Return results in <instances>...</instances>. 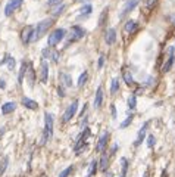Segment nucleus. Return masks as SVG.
<instances>
[{
  "label": "nucleus",
  "mask_w": 175,
  "mask_h": 177,
  "mask_svg": "<svg viewBox=\"0 0 175 177\" xmlns=\"http://www.w3.org/2000/svg\"><path fill=\"white\" fill-rule=\"evenodd\" d=\"M53 24V18H47V19H43L40 24H37V27L34 28L33 31V37H31V41H37L40 38L43 37L44 34L49 31V28L52 27Z\"/></svg>",
  "instance_id": "1"
},
{
  "label": "nucleus",
  "mask_w": 175,
  "mask_h": 177,
  "mask_svg": "<svg viewBox=\"0 0 175 177\" xmlns=\"http://www.w3.org/2000/svg\"><path fill=\"white\" fill-rule=\"evenodd\" d=\"M52 137H53V115L46 112L44 114V131L41 145H46L49 140H52Z\"/></svg>",
  "instance_id": "2"
},
{
  "label": "nucleus",
  "mask_w": 175,
  "mask_h": 177,
  "mask_svg": "<svg viewBox=\"0 0 175 177\" xmlns=\"http://www.w3.org/2000/svg\"><path fill=\"white\" fill-rule=\"evenodd\" d=\"M63 38H65V30L63 28H56L54 31L49 34V37H47V44H49V47H53L56 46L58 43H60Z\"/></svg>",
  "instance_id": "3"
},
{
  "label": "nucleus",
  "mask_w": 175,
  "mask_h": 177,
  "mask_svg": "<svg viewBox=\"0 0 175 177\" xmlns=\"http://www.w3.org/2000/svg\"><path fill=\"white\" fill-rule=\"evenodd\" d=\"M22 3H24V0H9L8 5L5 6V15L6 16H10L15 10L19 9L21 6H22Z\"/></svg>",
  "instance_id": "4"
},
{
  "label": "nucleus",
  "mask_w": 175,
  "mask_h": 177,
  "mask_svg": "<svg viewBox=\"0 0 175 177\" xmlns=\"http://www.w3.org/2000/svg\"><path fill=\"white\" fill-rule=\"evenodd\" d=\"M77 109H78V101H74L72 103L66 108L65 114H63V123H68L71 118H74V115L77 114Z\"/></svg>",
  "instance_id": "5"
},
{
  "label": "nucleus",
  "mask_w": 175,
  "mask_h": 177,
  "mask_svg": "<svg viewBox=\"0 0 175 177\" xmlns=\"http://www.w3.org/2000/svg\"><path fill=\"white\" fill-rule=\"evenodd\" d=\"M39 78L41 83H46L47 81V78H49V65H47V62L46 61H41V64H40V69H39Z\"/></svg>",
  "instance_id": "6"
},
{
  "label": "nucleus",
  "mask_w": 175,
  "mask_h": 177,
  "mask_svg": "<svg viewBox=\"0 0 175 177\" xmlns=\"http://www.w3.org/2000/svg\"><path fill=\"white\" fill-rule=\"evenodd\" d=\"M84 34H85V31H84L80 25H74L72 28H71V41L81 40V38L84 37Z\"/></svg>",
  "instance_id": "7"
},
{
  "label": "nucleus",
  "mask_w": 175,
  "mask_h": 177,
  "mask_svg": "<svg viewBox=\"0 0 175 177\" xmlns=\"http://www.w3.org/2000/svg\"><path fill=\"white\" fill-rule=\"evenodd\" d=\"M175 47H169V58H168V61L165 62V65L162 67V72H169L171 68H172V65H174L175 62Z\"/></svg>",
  "instance_id": "8"
},
{
  "label": "nucleus",
  "mask_w": 175,
  "mask_h": 177,
  "mask_svg": "<svg viewBox=\"0 0 175 177\" xmlns=\"http://www.w3.org/2000/svg\"><path fill=\"white\" fill-rule=\"evenodd\" d=\"M137 5H138V0H128V2L125 3V6H124L122 12L118 15V16H119V18H124V16H126V15L130 14V12H131V10L134 9Z\"/></svg>",
  "instance_id": "9"
},
{
  "label": "nucleus",
  "mask_w": 175,
  "mask_h": 177,
  "mask_svg": "<svg viewBox=\"0 0 175 177\" xmlns=\"http://www.w3.org/2000/svg\"><path fill=\"white\" fill-rule=\"evenodd\" d=\"M149 121H146L144 124H143V127L140 129V131H138V136H137V139H136V142H134V146H140L141 143H143V140H144V136H146V133H147V129H149Z\"/></svg>",
  "instance_id": "10"
},
{
  "label": "nucleus",
  "mask_w": 175,
  "mask_h": 177,
  "mask_svg": "<svg viewBox=\"0 0 175 177\" xmlns=\"http://www.w3.org/2000/svg\"><path fill=\"white\" fill-rule=\"evenodd\" d=\"M33 31H34V27H33V25H28V27H25V28L22 30V33H21V38H22V41H24L25 44L31 41Z\"/></svg>",
  "instance_id": "11"
},
{
  "label": "nucleus",
  "mask_w": 175,
  "mask_h": 177,
  "mask_svg": "<svg viewBox=\"0 0 175 177\" xmlns=\"http://www.w3.org/2000/svg\"><path fill=\"white\" fill-rule=\"evenodd\" d=\"M107 140H109V133L105 131V133L100 136L97 145H96V151H97V152H103V151H105V148H106V145H107Z\"/></svg>",
  "instance_id": "12"
},
{
  "label": "nucleus",
  "mask_w": 175,
  "mask_h": 177,
  "mask_svg": "<svg viewBox=\"0 0 175 177\" xmlns=\"http://www.w3.org/2000/svg\"><path fill=\"white\" fill-rule=\"evenodd\" d=\"M59 80H60V86L63 89L72 86V77L69 75V74H66V72H60L59 74Z\"/></svg>",
  "instance_id": "13"
},
{
  "label": "nucleus",
  "mask_w": 175,
  "mask_h": 177,
  "mask_svg": "<svg viewBox=\"0 0 175 177\" xmlns=\"http://www.w3.org/2000/svg\"><path fill=\"white\" fill-rule=\"evenodd\" d=\"M105 40H106L107 44H113L116 41V30L115 28H109L106 31V36H105Z\"/></svg>",
  "instance_id": "14"
},
{
  "label": "nucleus",
  "mask_w": 175,
  "mask_h": 177,
  "mask_svg": "<svg viewBox=\"0 0 175 177\" xmlns=\"http://www.w3.org/2000/svg\"><path fill=\"white\" fill-rule=\"evenodd\" d=\"M22 105L25 106V108H28V109L31 111H35L37 108H39V103L35 101H33V99H29V97H22Z\"/></svg>",
  "instance_id": "15"
},
{
  "label": "nucleus",
  "mask_w": 175,
  "mask_h": 177,
  "mask_svg": "<svg viewBox=\"0 0 175 177\" xmlns=\"http://www.w3.org/2000/svg\"><path fill=\"white\" fill-rule=\"evenodd\" d=\"M15 109H16V103H15V102H6V103L2 105V114L3 115L10 114V112H13Z\"/></svg>",
  "instance_id": "16"
},
{
  "label": "nucleus",
  "mask_w": 175,
  "mask_h": 177,
  "mask_svg": "<svg viewBox=\"0 0 175 177\" xmlns=\"http://www.w3.org/2000/svg\"><path fill=\"white\" fill-rule=\"evenodd\" d=\"M102 101H103V89L99 87L97 91H96V96H94V108H100Z\"/></svg>",
  "instance_id": "17"
},
{
  "label": "nucleus",
  "mask_w": 175,
  "mask_h": 177,
  "mask_svg": "<svg viewBox=\"0 0 175 177\" xmlns=\"http://www.w3.org/2000/svg\"><path fill=\"white\" fill-rule=\"evenodd\" d=\"M91 10H93L91 5H84L81 9L78 10V12H80V16H78V18L81 19V18H85V16H88V15L91 14Z\"/></svg>",
  "instance_id": "18"
},
{
  "label": "nucleus",
  "mask_w": 175,
  "mask_h": 177,
  "mask_svg": "<svg viewBox=\"0 0 175 177\" xmlns=\"http://www.w3.org/2000/svg\"><path fill=\"white\" fill-rule=\"evenodd\" d=\"M27 77H28V84H29V87H33L34 86V77H35V72H34V69H33V67L28 64V69H27Z\"/></svg>",
  "instance_id": "19"
},
{
  "label": "nucleus",
  "mask_w": 175,
  "mask_h": 177,
  "mask_svg": "<svg viewBox=\"0 0 175 177\" xmlns=\"http://www.w3.org/2000/svg\"><path fill=\"white\" fill-rule=\"evenodd\" d=\"M122 78H124L125 84H128V86L134 84V78H132V75H131V71H128V69H124V72H122Z\"/></svg>",
  "instance_id": "20"
},
{
  "label": "nucleus",
  "mask_w": 175,
  "mask_h": 177,
  "mask_svg": "<svg viewBox=\"0 0 175 177\" xmlns=\"http://www.w3.org/2000/svg\"><path fill=\"white\" fill-rule=\"evenodd\" d=\"M97 165L99 163L96 161V159H93L91 163H90V165H88V173H87V177H91L94 173L97 171Z\"/></svg>",
  "instance_id": "21"
},
{
  "label": "nucleus",
  "mask_w": 175,
  "mask_h": 177,
  "mask_svg": "<svg viewBox=\"0 0 175 177\" xmlns=\"http://www.w3.org/2000/svg\"><path fill=\"white\" fill-rule=\"evenodd\" d=\"M137 30V22L136 21H126L125 24V31L126 33H134Z\"/></svg>",
  "instance_id": "22"
},
{
  "label": "nucleus",
  "mask_w": 175,
  "mask_h": 177,
  "mask_svg": "<svg viewBox=\"0 0 175 177\" xmlns=\"http://www.w3.org/2000/svg\"><path fill=\"white\" fill-rule=\"evenodd\" d=\"M107 161H109V157H107V152H103V155H102V159H100V170L102 171H105L107 168Z\"/></svg>",
  "instance_id": "23"
},
{
  "label": "nucleus",
  "mask_w": 175,
  "mask_h": 177,
  "mask_svg": "<svg viewBox=\"0 0 175 177\" xmlns=\"http://www.w3.org/2000/svg\"><path fill=\"white\" fill-rule=\"evenodd\" d=\"M27 69H28V62H22L21 64V69H19V83H22V80H24V75H25V72H27Z\"/></svg>",
  "instance_id": "24"
},
{
  "label": "nucleus",
  "mask_w": 175,
  "mask_h": 177,
  "mask_svg": "<svg viewBox=\"0 0 175 177\" xmlns=\"http://www.w3.org/2000/svg\"><path fill=\"white\" fill-rule=\"evenodd\" d=\"M87 77H88V74H87V71H84L81 75H80V78H78V83H77V86L78 87H83L84 84H85V81H87Z\"/></svg>",
  "instance_id": "25"
},
{
  "label": "nucleus",
  "mask_w": 175,
  "mask_h": 177,
  "mask_svg": "<svg viewBox=\"0 0 175 177\" xmlns=\"http://www.w3.org/2000/svg\"><path fill=\"white\" fill-rule=\"evenodd\" d=\"M136 105H137L136 95H131V96H130V99H128V108H130V111L136 109Z\"/></svg>",
  "instance_id": "26"
},
{
  "label": "nucleus",
  "mask_w": 175,
  "mask_h": 177,
  "mask_svg": "<svg viewBox=\"0 0 175 177\" xmlns=\"http://www.w3.org/2000/svg\"><path fill=\"white\" fill-rule=\"evenodd\" d=\"M118 89H119V81H118V78H113L112 84H111V93L115 95V93L118 91Z\"/></svg>",
  "instance_id": "27"
},
{
  "label": "nucleus",
  "mask_w": 175,
  "mask_h": 177,
  "mask_svg": "<svg viewBox=\"0 0 175 177\" xmlns=\"http://www.w3.org/2000/svg\"><path fill=\"white\" fill-rule=\"evenodd\" d=\"M65 8H66L65 5H58V6H56V8L53 9L52 15H53V16H59V15H60V14L63 12V10H65Z\"/></svg>",
  "instance_id": "28"
},
{
  "label": "nucleus",
  "mask_w": 175,
  "mask_h": 177,
  "mask_svg": "<svg viewBox=\"0 0 175 177\" xmlns=\"http://www.w3.org/2000/svg\"><path fill=\"white\" fill-rule=\"evenodd\" d=\"M8 164H9V158H8V157H5V158H3V163L0 164V174H3V173L6 171Z\"/></svg>",
  "instance_id": "29"
},
{
  "label": "nucleus",
  "mask_w": 175,
  "mask_h": 177,
  "mask_svg": "<svg viewBox=\"0 0 175 177\" xmlns=\"http://www.w3.org/2000/svg\"><path fill=\"white\" fill-rule=\"evenodd\" d=\"M131 123H132V114L128 115V117L125 118V121H122V123H121V125H119V127H121V129H125V127H128Z\"/></svg>",
  "instance_id": "30"
},
{
  "label": "nucleus",
  "mask_w": 175,
  "mask_h": 177,
  "mask_svg": "<svg viewBox=\"0 0 175 177\" xmlns=\"http://www.w3.org/2000/svg\"><path fill=\"white\" fill-rule=\"evenodd\" d=\"M121 167H122V176H125L126 170H128V161H126V158H121Z\"/></svg>",
  "instance_id": "31"
},
{
  "label": "nucleus",
  "mask_w": 175,
  "mask_h": 177,
  "mask_svg": "<svg viewBox=\"0 0 175 177\" xmlns=\"http://www.w3.org/2000/svg\"><path fill=\"white\" fill-rule=\"evenodd\" d=\"M71 171H72V165H69L68 168H65V170H63V171L60 173L58 177H68L69 174H71Z\"/></svg>",
  "instance_id": "32"
},
{
  "label": "nucleus",
  "mask_w": 175,
  "mask_h": 177,
  "mask_svg": "<svg viewBox=\"0 0 175 177\" xmlns=\"http://www.w3.org/2000/svg\"><path fill=\"white\" fill-rule=\"evenodd\" d=\"M155 143H156L155 136H153V134H150V136L147 137V146H149V148H153V146H155Z\"/></svg>",
  "instance_id": "33"
},
{
  "label": "nucleus",
  "mask_w": 175,
  "mask_h": 177,
  "mask_svg": "<svg viewBox=\"0 0 175 177\" xmlns=\"http://www.w3.org/2000/svg\"><path fill=\"white\" fill-rule=\"evenodd\" d=\"M43 59H50V53H52V49L50 47H46V49H43Z\"/></svg>",
  "instance_id": "34"
},
{
  "label": "nucleus",
  "mask_w": 175,
  "mask_h": 177,
  "mask_svg": "<svg viewBox=\"0 0 175 177\" xmlns=\"http://www.w3.org/2000/svg\"><path fill=\"white\" fill-rule=\"evenodd\" d=\"M6 64H8V67H9V69H10V71H12V69H13V68H15V59H13V58H12V56H9V58H8V62H6Z\"/></svg>",
  "instance_id": "35"
},
{
  "label": "nucleus",
  "mask_w": 175,
  "mask_h": 177,
  "mask_svg": "<svg viewBox=\"0 0 175 177\" xmlns=\"http://www.w3.org/2000/svg\"><path fill=\"white\" fill-rule=\"evenodd\" d=\"M50 59H53V62H59L60 56H59L58 52H53V50H52V53H50Z\"/></svg>",
  "instance_id": "36"
},
{
  "label": "nucleus",
  "mask_w": 175,
  "mask_h": 177,
  "mask_svg": "<svg viewBox=\"0 0 175 177\" xmlns=\"http://www.w3.org/2000/svg\"><path fill=\"white\" fill-rule=\"evenodd\" d=\"M103 64H105V56H103V55H100V58H99V64H97V68H99V69H102Z\"/></svg>",
  "instance_id": "37"
},
{
  "label": "nucleus",
  "mask_w": 175,
  "mask_h": 177,
  "mask_svg": "<svg viewBox=\"0 0 175 177\" xmlns=\"http://www.w3.org/2000/svg\"><path fill=\"white\" fill-rule=\"evenodd\" d=\"M62 0H47V5L49 6H56V5H60Z\"/></svg>",
  "instance_id": "38"
},
{
  "label": "nucleus",
  "mask_w": 175,
  "mask_h": 177,
  "mask_svg": "<svg viewBox=\"0 0 175 177\" xmlns=\"http://www.w3.org/2000/svg\"><path fill=\"white\" fill-rule=\"evenodd\" d=\"M59 96H60V97H63V96H65V89H63L62 86L59 87Z\"/></svg>",
  "instance_id": "39"
},
{
  "label": "nucleus",
  "mask_w": 175,
  "mask_h": 177,
  "mask_svg": "<svg viewBox=\"0 0 175 177\" xmlns=\"http://www.w3.org/2000/svg\"><path fill=\"white\" fill-rule=\"evenodd\" d=\"M0 89H2V90L6 89V83H5V80H2V78H0Z\"/></svg>",
  "instance_id": "40"
},
{
  "label": "nucleus",
  "mask_w": 175,
  "mask_h": 177,
  "mask_svg": "<svg viewBox=\"0 0 175 177\" xmlns=\"http://www.w3.org/2000/svg\"><path fill=\"white\" fill-rule=\"evenodd\" d=\"M112 117L113 118H116V109H115V106L112 105Z\"/></svg>",
  "instance_id": "41"
},
{
  "label": "nucleus",
  "mask_w": 175,
  "mask_h": 177,
  "mask_svg": "<svg viewBox=\"0 0 175 177\" xmlns=\"http://www.w3.org/2000/svg\"><path fill=\"white\" fill-rule=\"evenodd\" d=\"M153 2H155V0H149V2H147V6H149V8H150V6L153 5Z\"/></svg>",
  "instance_id": "42"
},
{
  "label": "nucleus",
  "mask_w": 175,
  "mask_h": 177,
  "mask_svg": "<svg viewBox=\"0 0 175 177\" xmlns=\"http://www.w3.org/2000/svg\"><path fill=\"white\" fill-rule=\"evenodd\" d=\"M80 2H83V3H87V2H90V0H80Z\"/></svg>",
  "instance_id": "43"
},
{
  "label": "nucleus",
  "mask_w": 175,
  "mask_h": 177,
  "mask_svg": "<svg viewBox=\"0 0 175 177\" xmlns=\"http://www.w3.org/2000/svg\"><path fill=\"white\" fill-rule=\"evenodd\" d=\"M172 21H174V24H175V16H174V18H172Z\"/></svg>",
  "instance_id": "44"
},
{
  "label": "nucleus",
  "mask_w": 175,
  "mask_h": 177,
  "mask_svg": "<svg viewBox=\"0 0 175 177\" xmlns=\"http://www.w3.org/2000/svg\"><path fill=\"white\" fill-rule=\"evenodd\" d=\"M121 177H125V176H121Z\"/></svg>",
  "instance_id": "45"
},
{
  "label": "nucleus",
  "mask_w": 175,
  "mask_h": 177,
  "mask_svg": "<svg viewBox=\"0 0 175 177\" xmlns=\"http://www.w3.org/2000/svg\"><path fill=\"white\" fill-rule=\"evenodd\" d=\"M174 47H175V46H174Z\"/></svg>",
  "instance_id": "46"
}]
</instances>
